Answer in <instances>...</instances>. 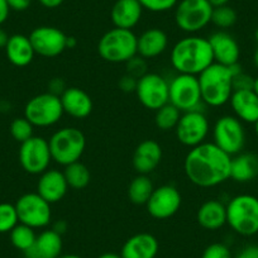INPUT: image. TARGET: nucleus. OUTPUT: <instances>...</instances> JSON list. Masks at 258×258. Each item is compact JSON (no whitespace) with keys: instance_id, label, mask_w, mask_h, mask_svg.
<instances>
[{"instance_id":"obj_33","label":"nucleus","mask_w":258,"mask_h":258,"mask_svg":"<svg viewBox=\"0 0 258 258\" xmlns=\"http://www.w3.org/2000/svg\"><path fill=\"white\" fill-rule=\"evenodd\" d=\"M237 22V13L229 6L218 7L213 9L212 23L220 29H228Z\"/></svg>"},{"instance_id":"obj_51","label":"nucleus","mask_w":258,"mask_h":258,"mask_svg":"<svg viewBox=\"0 0 258 258\" xmlns=\"http://www.w3.org/2000/svg\"><path fill=\"white\" fill-rule=\"evenodd\" d=\"M57 258H81V257H80V255H78V254H73V253H69V254L58 255Z\"/></svg>"},{"instance_id":"obj_41","label":"nucleus","mask_w":258,"mask_h":258,"mask_svg":"<svg viewBox=\"0 0 258 258\" xmlns=\"http://www.w3.org/2000/svg\"><path fill=\"white\" fill-rule=\"evenodd\" d=\"M66 89H68V86H66V84H64L62 79H52L48 83V93L53 94V95L61 96Z\"/></svg>"},{"instance_id":"obj_46","label":"nucleus","mask_w":258,"mask_h":258,"mask_svg":"<svg viewBox=\"0 0 258 258\" xmlns=\"http://www.w3.org/2000/svg\"><path fill=\"white\" fill-rule=\"evenodd\" d=\"M52 229L54 230V232H57L58 234H63L64 232H66V229H68V224L63 222V220H59V222H57L56 224L53 225V228Z\"/></svg>"},{"instance_id":"obj_31","label":"nucleus","mask_w":258,"mask_h":258,"mask_svg":"<svg viewBox=\"0 0 258 258\" xmlns=\"http://www.w3.org/2000/svg\"><path fill=\"white\" fill-rule=\"evenodd\" d=\"M181 111L172 105L171 103H167L156 110L155 115V124L160 131L163 132H168V131H175L176 125H177L178 120L181 118Z\"/></svg>"},{"instance_id":"obj_45","label":"nucleus","mask_w":258,"mask_h":258,"mask_svg":"<svg viewBox=\"0 0 258 258\" xmlns=\"http://www.w3.org/2000/svg\"><path fill=\"white\" fill-rule=\"evenodd\" d=\"M39 4L42 7L47 9H54V8H58L62 3H63L64 0H38Z\"/></svg>"},{"instance_id":"obj_32","label":"nucleus","mask_w":258,"mask_h":258,"mask_svg":"<svg viewBox=\"0 0 258 258\" xmlns=\"http://www.w3.org/2000/svg\"><path fill=\"white\" fill-rule=\"evenodd\" d=\"M34 230L36 229L19 223V224L16 225V227L13 228V230L9 233V234H11L12 244H13L17 249L22 250V252L24 253L34 244V242H36L37 234Z\"/></svg>"},{"instance_id":"obj_48","label":"nucleus","mask_w":258,"mask_h":258,"mask_svg":"<svg viewBox=\"0 0 258 258\" xmlns=\"http://www.w3.org/2000/svg\"><path fill=\"white\" fill-rule=\"evenodd\" d=\"M210 3V6L213 8H218V7H223V6H228L229 3V0H208Z\"/></svg>"},{"instance_id":"obj_47","label":"nucleus","mask_w":258,"mask_h":258,"mask_svg":"<svg viewBox=\"0 0 258 258\" xmlns=\"http://www.w3.org/2000/svg\"><path fill=\"white\" fill-rule=\"evenodd\" d=\"M9 37L11 36H8V33L3 28H0V48H6Z\"/></svg>"},{"instance_id":"obj_21","label":"nucleus","mask_w":258,"mask_h":258,"mask_svg":"<svg viewBox=\"0 0 258 258\" xmlns=\"http://www.w3.org/2000/svg\"><path fill=\"white\" fill-rule=\"evenodd\" d=\"M160 244L150 233H137L125 240L120 250L123 258H156Z\"/></svg>"},{"instance_id":"obj_49","label":"nucleus","mask_w":258,"mask_h":258,"mask_svg":"<svg viewBox=\"0 0 258 258\" xmlns=\"http://www.w3.org/2000/svg\"><path fill=\"white\" fill-rule=\"evenodd\" d=\"M98 258H123L120 255V253H114V252H106L103 254L99 255Z\"/></svg>"},{"instance_id":"obj_8","label":"nucleus","mask_w":258,"mask_h":258,"mask_svg":"<svg viewBox=\"0 0 258 258\" xmlns=\"http://www.w3.org/2000/svg\"><path fill=\"white\" fill-rule=\"evenodd\" d=\"M63 114L59 96L48 91L31 98L24 106V118L38 128L54 125L61 120Z\"/></svg>"},{"instance_id":"obj_5","label":"nucleus","mask_w":258,"mask_h":258,"mask_svg":"<svg viewBox=\"0 0 258 258\" xmlns=\"http://www.w3.org/2000/svg\"><path fill=\"white\" fill-rule=\"evenodd\" d=\"M138 36L131 29L114 27L99 39L98 53L104 61L110 63H125L137 56Z\"/></svg>"},{"instance_id":"obj_18","label":"nucleus","mask_w":258,"mask_h":258,"mask_svg":"<svg viewBox=\"0 0 258 258\" xmlns=\"http://www.w3.org/2000/svg\"><path fill=\"white\" fill-rule=\"evenodd\" d=\"M208 41L212 46L215 63L223 64L227 68L238 63L240 57V48L234 37L224 31H218L214 32L208 38Z\"/></svg>"},{"instance_id":"obj_36","label":"nucleus","mask_w":258,"mask_h":258,"mask_svg":"<svg viewBox=\"0 0 258 258\" xmlns=\"http://www.w3.org/2000/svg\"><path fill=\"white\" fill-rule=\"evenodd\" d=\"M126 74L136 79H141L143 75L148 73L147 71V59L141 57L140 54L135 56L129 61L125 62Z\"/></svg>"},{"instance_id":"obj_55","label":"nucleus","mask_w":258,"mask_h":258,"mask_svg":"<svg viewBox=\"0 0 258 258\" xmlns=\"http://www.w3.org/2000/svg\"><path fill=\"white\" fill-rule=\"evenodd\" d=\"M254 37H255V41L258 42V28H257V31H255V33H254Z\"/></svg>"},{"instance_id":"obj_54","label":"nucleus","mask_w":258,"mask_h":258,"mask_svg":"<svg viewBox=\"0 0 258 258\" xmlns=\"http://www.w3.org/2000/svg\"><path fill=\"white\" fill-rule=\"evenodd\" d=\"M254 131H255V135H257L258 137V121H255L254 123Z\"/></svg>"},{"instance_id":"obj_14","label":"nucleus","mask_w":258,"mask_h":258,"mask_svg":"<svg viewBox=\"0 0 258 258\" xmlns=\"http://www.w3.org/2000/svg\"><path fill=\"white\" fill-rule=\"evenodd\" d=\"M136 94L145 108L156 111L170 100V83L160 74L147 73L138 79Z\"/></svg>"},{"instance_id":"obj_13","label":"nucleus","mask_w":258,"mask_h":258,"mask_svg":"<svg viewBox=\"0 0 258 258\" xmlns=\"http://www.w3.org/2000/svg\"><path fill=\"white\" fill-rule=\"evenodd\" d=\"M19 163L29 175H41L48 170L52 162L48 140L33 136L19 147Z\"/></svg>"},{"instance_id":"obj_34","label":"nucleus","mask_w":258,"mask_h":258,"mask_svg":"<svg viewBox=\"0 0 258 258\" xmlns=\"http://www.w3.org/2000/svg\"><path fill=\"white\" fill-rule=\"evenodd\" d=\"M19 224L16 205L11 203L0 204V233H11Z\"/></svg>"},{"instance_id":"obj_23","label":"nucleus","mask_w":258,"mask_h":258,"mask_svg":"<svg viewBox=\"0 0 258 258\" xmlns=\"http://www.w3.org/2000/svg\"><path fill=\"white\" fill-rule=\"evenodd\" d=\"M62 235L53 229L39 233L34 244L24 252L26 258H57L62 254Z\"/></svg>"},{"instance_id":"obj_53","label":"nucleus","mask_w":258,"mask_h":258,"mask_svg":"<svg viewBox=\"0 0 258 258\" xmlns=\"http://www.w3.org/2000/svg\"><path fill=\"white\" fill-rule=\"evenodd\" d=\"M253 91L258 95V76L254 78V84H253Z\"/></svg>"},{"instance_id":"obj_52","label":"nucleus","mask_w":258,"mask_h":258,"mask_svg":"<svg viewBox=\"0 0 258 258\" xmlns=\"http://www.w3.org/2000/svg\"><path fill=\"white\" fill-rule=\"evenodd\" d=\"M253 63H254L255 68L258 69V47H257V48H255L254 54H253Z\"/></svg>"},{"instance_id":"obj_11","label":"nucleus","mask_w":258,"mask_h":258,"mask_svg":"<svg viewBox=\"0 0 258 258\" xmlns=\"http://www.w3.org/2000/svg\"><path fill=\"white\" fill-rule=\"evenodd\" d=\"M181 113L198 110L203 104L198 76L177 74L170 81V100Z\"/></svg>"},{"instance_id":"obj_20","label":"nucleus","mask_w":258,"mask_h":258,"mask_svg":"<svg viewBox=\"0 0 258 258\" xmlns=\"http://www.w3.org/2000/svg\"><path fill=\"white\" fill-rule=\"evenodd\" d=\"M63 113L75 119H85L91 114L94 108L93 99L80 88H68L61 96Z\"/></svg>"},{"instance_id":"obj_1","label":"nucleus","mask_w":258,"mask_h":258,"mask_svg":"<svg viewBox=\"0 0 258 258\" xmlns=\"http://www.w3.org/2000/svg\"><path fill=\"white\" fill-rule=\"evenodd\" d=\"M232 156L220 150L215 143L204 142L190 148L183 161L186 177L194 185L210 188L230 178Z\"/></svg>"},{"instance_id":"obj_6","label":"nucleus","mask_w":258,"mask_h":258,"mask_svg":"<svg viewBox=\"0 0 258 258\" xmlns=\"http://www.w3.org/2000/svg\"><path fill=\"white\" fill-rule=\"evenodd\" d=\"M52 161L61 166H68L80 161L86 148L85 135L76 126H63L48 140Z\"/></svg>"},{"instance_id":"obj_24","label":"nucleus","mask_w":258,"mask_h":258,"mask_svg":"<svg viewBox=\"0 0 258 258\" xmlns=\"http://www.w3.org/2000/svg\"><path fill=\"white\" fill-rule=\"evenodd\" d=\"M229 103L234 116L240 121L252 124L258 121V95L253 90H234Z\"/></svg>"},{"instance_id":"obj_9","label":"nucleus","mask_w":258,"mask_h":258,"mask_svg":"<svg viewBox=\"0 0 258 258\" xmlns=\"http://www.w3.org/2000/svg\"><path fill=\"white\" fill-rule=\"evenodd\" d=\"M213 143L229 156L242 152L245 145V131L243 121L234 115H223L213 126Z\"/></svg>"},{"instance_id":"obj_39","label":"nucleus","mask_w":258,"mask_h":258,"mask_svg":"<svg viewBox=\"0 0 258 258\" xmlns=\"http://www.w3.org/2000/svg\"><path fill=\"white\" fill-rule=\"evenodd\" d=\"M254 78L239 71L233 76V90H253Z\"/></svg>"},{"instance_id":"obj_50","label":"nucleus","mask_w":258,"mask_h":258,"mask_svg":"<svg viewBox=\"0 0 258 258\" xmlns=\"http://www.w3.org/2000/svg\"><path fill=\"white\" fill-rule=\"evenodd\" d=\"M76 39L74 38V37H69L68 38V48H74V47L76 46Z\"/></svg>"},{"instance_id":"obj_30","label":"nucleus","mask_w":258,"mask_h":258,"mask_svg":"<svg viewBox=\"0 0 258 258\" xmlns=\"http://www.w3.org/2000/svg\"><path fill=\"white\" fill-rule=\"evenodd\" d=\"M63 175L68 181L69 187L74 188V190H83L90 183L91 180L88 166L84 165L80 161L64 166Z\"/></svg>"},{"instance_id":"obj_15","label":"nucleus","mask_w":258,"mask_h":258,"mask_svg":"<svg viewBox=\"0 0 258 258\" xmlns=\"http://www.w3.org/2000/svg\"><path fill=\"white\" fill-rule=\"evenodd\" d=\"M28 37L36 54L44 58H54L68 49L69 36L56 27H37Z\"/></svg>"},{"instance_id":"obj_12","label":"nucleus","mask_w":258,"mask_h":258,"mask_svg":"<svg viewBox=\"0 0 258 258\" xmlns=\"http://www.w3.org/2000/svg\"><path fill=\"white\" fill-rule=\"evenodd\" d=\"M209 132V120L200 109L181 114L180 120L175 128L176 138L178 140V142L190 148L207 142L205 140H207Z\"/></svg>"},{"instance_id":"obj_42","label":"nucleus","mask_w":258,"mask_h":258,"mask_svg":"<svg viewBox=\"0 0 258 258\" xmlns=\"http://www.w3.org/2000/svg\"><path fill=\"white\" fill-rule=\"evenodd\" d=\"M235 258H258V245L248 244L238 252Z\"/></svg>"},{"instance_id":"obj_38","label":"nucleus","mask_w":258,"mask_h":258,"mask_svg":"<svg viewBox=\"0 0 258 258\" xmlns=\"http://www.w3.org/2000/svg\"><path fill=\"white\" fill-rule=\"evenodd\" d=\"M202 258H233V255L224 243H212L205 248Z\"/></svg>"},{"instance_id":"obj_17","label":"nucleus","mask_w":258,"mask_h":258,"mask_svg":"<svg viewBox=\"0 0 258 258\" xmlns=\"http://www.w3.org/2000/svg\"><path fill=\"white\" fill-rule=\"evenodd\" d=\"M69 188L70 187L64 178L63 171L48 168L39 175L36 192L52 205L61 202L66 197Z\"/></svg>"},{"instance_id":"obj_7","label":"nucleus","mask_w":258,"mask_h":258,"mask_svg":"<svg viewBox=\"0 0 258 258\" xmlns=\"http://www.w3.org/2000/svg\"><path fill=\"white\" fill-rule=\"evenodd\" d=\"M175 8V23L185 33L195 34L212 23L214 8L208 0H180Z\"/></svg>"},{"instance_id":"obj_16","label":"nucleus","mask_w":258,"mask_h":258,"mask_svg":"<svg viewBox=\"0 0 258 258\" xmlns=\"http://www.w3.org/2000/svg\"><path fill=\"white\" fill-rule=\"evenodd\" d=\"M181 204L182 197L180 191L172 185H162L155 187L146 208L153 219L166 220L172 218L180 210Z\"/></svg>"},{"instance_id":"obj_22","label":"nucleus","mask_w":258,"mask_h":258,"mask_svg":"<svg viewBox=\"0 0 258 258\" xmlns=\"http://www.w3.org/2000/svg\"><path fill=\"white\" fill-rule=\"evenodd\" d=\"M143 14V7L138 0H116L110 12V18L115 28L132 31Z\"/></svg>"},{"instance_id":"obj_10","label":"nucleus","mask_w":258,"mask_h":258,"mask_svg":"<svg viewBox=\"0 0 258 258\" xmlns=\"http://www.w3.org/2000/svg\"><path fill=\"white\" fill-rule=\"evenodd\" d=\"M19 223L33 229H43L52 220L51 204L37 192L23 194L16 202Z\"/></svg>"},{"instance_id":"obj_19","label":"nucleus","mask_w":258,"mask_h":258,"mask_svg":"<svg viewBox=\"0 0 258 258\" xmlns=\"http://www.w3.org/2000/svg\"><path fill=\"white\" fill-rule=\"evenodd\" d=\"M162 161V147L153 140H145L136 147L133 167L138 175H150Z\"/></svg>"},{"instance_id":"obj_27","label":"nucleus","mask_w":258,"mask_h":258,"mask_svg":"<svg viewBox=\"0 0 258 258\" xmlns=\"http://www.w3.org/2000/svg\"><path fill=\"white\" fill-rule=\"evenodd\" d=\"M6 53L9 62L17 68L28 66L36 56L29 37L24 34H13L9 37L6 46Z\"/></svg>"},{"instance_id":"obj_28","label":"nucleus","mask_w":258,"mask_h":258,"mask_svg":"<svg viewBox=\"0 0 258 258\" xmlns=\"http://www.w3.org/2000/svg\"><path fill=\"white\" fill-rule=\"evenodd\" d=\"M258 176V156L254 153H238L232 157L230 178L235 182L245 183Z\"/></svg>"},{"instance_id":"obj_25","label":"nucleus","mask_w":258,"mask_h":258,"mask_svg":"<svg viewBox=\"0 0 258 258\" xmlns=\"http://www.w3.org/2000/svg\"><path fill=\"white\" fill-rule=\"evenodd\" d=\"M168 47V37L160 28H148L137 38V53L146 59L161 56Z\"/></svg>"},{"instance_id":"obj_44","label":"nucleus","mask_w":258,"mask_h":258,"mask_svg":"<svg viewBox=\"0 0 258 258\" xmlns=\"http://www.w3.org/2000/svg\"><path fill=\"white\" fill-rule=\"evenodd\" d=\"M9 13H11V8H9L7 0H0V26L6 23L8 19Z\"/></svg>"},{"instance_id":"obj_2","label":"nucleus","mask_w":258,"mask_h":258,"mask_svg":"<svg viewBox=\"0 0 258 258\" xmlns=\"http://www.w3.org/2000/svg\"><path fill=\"white\" fill-rule=\"evenodd\" d=\"M171 64L178 74L199 76L214 63L212 46L208 38L190 34L173 44L170 54Z\"/></svg>"},{"instance_id":"obj_35","label":"nucleus","mask_w":258,"mask_h":258,"mask_svg":"<svg viewBox=\"0 0 258 258\" xmlns=\"http://www.w3.org/2000/svg\"><path fill=\"white\" fill-rule=\"evenodd\" d=\"M34 125L24 116L16 118L11 124V135L17 142L23 143L33 137Z\"/></svg>"},{"instance_id":"obj_40","label":"nucleus","mask_w":258,"mask_h":258,"mask_svg":"<svg viewBox=\"0 0 258 258\" xmlns=\"http://www.w3.org/2000/svg\"><path fill=\"white\" fill-rule=\"evenodd\" d=\"M137 83H138V79L125 74V75L119 80V88H120V90L124 91V93H136Z\"/></svg>"},{"instance_id":"obj_37","label":"nucleus","mask_w":258,"mask_h":258,"mask_svg":"<svg viewBox=\"0 0 258 258\" xmlns=\"http://www.w3.org/2000/svg\"><path fill=\"white\" fill-rule=\"evenodd\" d=\"M143 9L153 12V13H162L175 8L180 0H138Z\"/></svg>"},{"instance_id":"obj_29","label":"nucleus","mask_w":258,"mask_h":258,"mask_svg":"<svg viewBox=\"0 0 258 258\" xmlns=\"http://www.w3.org/2000/svg\"><path fill=\"white\" fill-rule=\"evenodd\" d=\"M155 186L148 175H137L128 186V198L136 205H146L152 195Z\"/></svg>"},{"instance_id":"obj_3","label":"nucleus","mask_w":258,"mask_h":258,"mask_svg":"<svg viewBox=\"0 0 258 258\" xmlns=\"http://www.w3.org/2000/svg\"><path fill=\"white\" fill-rule=\"evenodd\" d=\"M233 66L227 68L219 63L210 64L199 76L203 103L212 108H219L229 103L233 94Z\"/></svg>"},{"instance_id":"obj_26","label":"nucleus","mask_w":258,"mask_h":258,"mask_svg":"<svg viewBox=\"0 0 258 258\" xmlns=\"http://www.w3.org/2000/svg\"><path fill=\"white\" fill-rule=\"evenodd\" d=\"M197 220L207 230L220 229L227 224V205L217 199L207 200L198 209Z\"/></svg>"},{"instance_id":"obj_43","label":"nucleus","mask_w":258,"mask_h":258,"mask_svg":"<svg viewBox=\"0 0 258 258\" xmlns=\"http://www.w3.org/2000/svg\"><path fill=\"white\" fill-rule=\"evenodd\" d=\"M11 11L14 12H24L31 7L32 0H7Z\"/></svg>"},{"instance_id":"obj_4","label":"nucleus","mask_w":258,"mask_h":258,"mask_svg":"<svg viewBox=\"0 0 258 258\" xmlns=\"http://www.w3.org/2000/svg\"><path fill=\"white\" fill-rule=\"evenodd\" d=\"M227 224L230 229L243 237H252L258 233V198L249 194H240L227 204Z\"/></svg>"}]
</instances>
